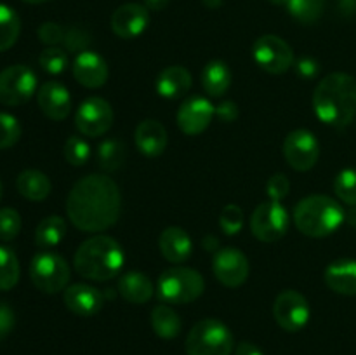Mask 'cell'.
<instances>
[{"label": "cell", "mask_w": 356, "mask_h": 355, "mask_svg": "<svg viewBox=\"0 0 356 355\" xmlns=\"http://www.w3.org/2000/svg\"><path fill=\"white\" fill-rule=\"evenodd\" d=\"M152 327L162 340H174L181 333V319L169 305H156L152 310Z\"/></svg>", "instance_id": "cell-28"}, {"label": "cell", "mask_w": 356, "mask_h": 355, "mask_svg": "<svg viewBox=\"0 0 356 355\" xmlns=\"http://www.w3.org/2000/svg\"><path fill=\"white\" fill-rule=\"evenodd\" d=\"M184 347L188 355H232L235 340L225 322L204 319L191 327Z\"/></svg>", "instance_id": "cell-6"}, {"label": "cell", "mask_w": 356, "mask_h": 355, "mask_svg": "<svg viewBox=\"0 0 356 355\" xmlns=\"http://www.w3.org/2000/svg\"><path fill=\"white\" fill-rule=\"evenodd\" d=\"M21 138V125L17 118L10 113L0 111V150L10 148Z\"/></svg>", "instance_id": "cell-36"}, {"label": "cell", "mask_w": 356, "mask_h": 355, "mask_svg": "<svg viewBox=\"0 0 356 355\" xmlns=\"http://www.w3.org/2000/svg\"><path fill=\"white\" fill-rule=\"evenodd\" d=\"M120 212V188L106 174H89L79 180L66 198L68 219L82 232H104L118 221Z\"/></svg>", "instance_id": "cell-1"}, {"label": "cell", "mask_w": 356, "mask_h": 355, "mask_svg": "<svg viewBox=\"0 0 356 355\" xmlns=\"http://www.w3.org/2000/svg\"><path fill=\"white\" fill-rule=\"evenodd\" d=\"M37 103L42 113L51 120H65L72 111V96L63 84L56 80L44 82L37 90Z\"/></svg>", "instance_id": "cell-18"}, {"label": "cell", "mask_w": 356, "mask_h": 355, "mask_svg": "<svg viewBox=\"0 0 356 355\" xmlns=\"http://www.w3.org/2000/svg\"><path fill=\"white\" fill-rule=\"evenodd\" d=\"M156 93L165 100H179L191 89V75L184 66H169L162 70L155 82Z\"/></svg>", "instance_id": "cell-23"}, {"label": "cell", "mask_w": 356, "mask_h": 355, "mask_svg": "<svg viewBox=\"0 0 356 355\" xmlns=\"http://www.w3.org/2000/svg\"><path fill=\"white\" fill-rule=\"evenodd\" d=\"M159 247L162 256L172 265H183L193 253L191 237L179 226H169L163 230L159 239Z\"/></svg>", "instance_id": "cell-20"}, {"label": "cell", "mask_w": 356, "mask_h": 355, "mask_svg": "<svg viewBox=\"0 0 356 355\" xmlns=\"http://www.w3.org/2000/svg\"><path fill=\"white\" fill-rule=\"evenodd\" d=\"M212 271L226 287H240L249 278L250 265L245 254L236 247H219L212 260Z\"/></svg>", "instance_id": "cell-14"}, {"label": "cell", "mask_w": 356, "mask_h": 355, "mask_svg": "<svg viewBox=\"0 0 356 355\" xmlns=\"http://www.w3.org/2000/svg\"><path fill=\"white\" fill-rule=\"evenodd\" d=\"M296 73L305 80H313L320 73V63L309 56H302L294 63Z\"/></svg>", "instance_id": "cell-42"}, {"label": "cell", "mask_w": 356, "mask_h": 355, "mask_svg": "<svg viewBox=\"0 0 356 355\" xmlns=\"http://www.w3.org/2000/svg\"><path fill=\"white\" fill-rule=\"evenodd\" d=\"M337 198L348 205H356V169H343L334 180Z\"/></svg>", "instance_id": "cell-33"}, {"label": "cell", "mask_w": 356, "mask_h": 355, "mask_svg": "<svg viewBox=\"0 0 356 355\" xmlns=\"http://www.w3.org/2000/svg\"><path fill=\"white\" fill-rule=\"evenodd\" d=\"M232 70L225 61H211L202 72V86L211 97H221L232 86Z\"/></svg>", "instance_id": "cell-26"}, {"label": "cell", "mask_w": 356, "mask_h": 355, "mask_svg": "<svg viewBox=\"0 0 356 355\" xmlns=\"http://www.w3.org/2000/svg\"><path fill=\"white\" fill-rule=\"evenodd\" d=\"M315 115L330 127L343 129L356 117V79L336 72L320 80L313 93Z\"/></svg>", "instance_id": "cell-2"}, {"label": "cell", "mask_w": 356, "mask_h": 355, "mask_svg": "<svg viewBox=\"0 0 356 355\" xmlns=\"http://www.w3.org/2000/svg\"><path fill=\"white\" fill-rule=\"evenodd\" d=\"M65 31L66 28H63L58 23H44L38 28V38H40L42 44H45L47 47H58L59 44H63L65 40Z\"/></svg>", "instance_id": "cell-41"}, {"label": "cell", "mask_w": 356, "mask_h": 355, "mask_svg": "<svg viewBox=\"0 0 356 355\" xmlns=\"http://www.w3.org/2000/svg\"><path fill=\"white\" fill-rule=\"evenodd\" d=\"M136 146L146 157H159L167 148V129L155 118H146L136 127Z\"/></svg>", "instance_id": "cell-21"}, {"label": "cell", "mask_w": 356, "mask_h": 355, "mask_svg": "<svg viewBox=\"0 0 356 355\" xmlns=\"http://www.w3.org/2000/svg\"><path fill=\"white\" fill-rule=\"evenodd\" d=\"M323 278L337 294L356 296V260H336L325 268Z\"/></svg>", "instance_id": "cell-22"}, {"label": "cell", "mask_w": 356, "mask_h": 355, "mask_svg": "<svg viewBox=\"0 0 356 355\" xmlns=\"http://www.w3.org/2000/svg\"><path fill=\"white\" fill-rule=\"evenodd\" d=\"M16 188L21 197L31 202H40L51 195L52 183L44 173L37 169H26L19 173L16 180Z\"/></svg>", "instance_id": "cell-25"}, {"label": "cell", "mask_w": 356, "mask_h": 355, "mask_svg": "<svg viewBox=\"0 0 356 355\" xmlns=\"http://www.w3.org/2000/svg\"><path fill=\"white\" fill-rule=\"evenodd\" d=\"M346 221L350 223V225L356 226V205H351L350 211L346 212Z\"/></svg>", "instance_id": "cell-48"}, {"label": "cell", "mask_w": 356, "mask_h": 355, "mask_svg": "<svg viewBox=\"0 0 356 355\" xmlns=\"http://www.w3.org/2000/svg\"><path fill=\"white\" fill-rule=\"evenodd\" d=\"M21 268L16 253L6 246H0V291H10L19 282Z\"/></svg>", "instance_id": "cell-32"}, {"label": "cell", "mask_w": 356, "mask_h": 355, "mask_svg": "<svg viewBox=\"0 0 356 355\" xmlns=\"http://www.w3.org/2000/svg\"><path fill=\"white\" fill-rule=\"evenodd\" d=\"M14 324H16L14 310L3 299H0V341H3L13 333Z\"/></svg>", "instance_id": "cell-43"}, {"label": "cell", "mask_w": 356, "mask_h": 355, "mask_svg": "<svg viewBox=\"0 0 356 355\" xmlns=\"http://www.w3.org/2000/svg\"><path fill=\"white\" fill-rule=\"evenodd\" d=\"M291 191V181L285 176L284 173H277L268 180L266 183V194L270 197V200L282 202Z\"/></svg>", "instance_id": "cell-40"}, {"label": "cell", "mask_w": 356, "mask_h": 355, "mask_svg": "<svg viewBox=\"0 0 356 355\" xmlns=\"http://www.w3.org/2000/svg\"><path fill=\"white\" fill-rule=\"evenodd\" d=\"M235 355H264L263 350L259 347H256L254 343H249V341H242V343L236 345Z\"/></svg>", "instance_id": "cell-45"}, {"label": "cell", "mask_w": 356, "mask_h": 355, "mask_svg": "<svg viewBox=\"0 0 356 355\" xmlns=\"http://www.w3.org/2000/svg\"><path fill=\"white\" fill-rule=\"evenodd\" d=\"M66 237V221L61 216H47L38 223L35 230V244L40 249L49 251L59 246Z\"/></svg>", "instance_id": "cell-27"}, {"label": "cell", "mask_w": 356, "mask_h": 355, "mask_svg": "<svg viewBox=\"0 0 356 355\" xmlns=\"http://www.w3.org/2000/svg\"><path fill=\"white\" fill-rule=\"evenodd\" d=\"M75 125L80 134L97 138L106 134L113 125V110L106 100L99 96L82 101L75 113Z\"/></svg>", "instance_id": "cell-13"}, {"label": "cell", "mask_w": 356, "mask_h": 355, "mask_svg": "<svg viewBox=\"0 0 356 355\" xmlns=\"http://www.w3.org/2000/svg\"><path fill=\"white\" fill-rule=\"evenodd\" d=\"M284 157L294 171L305 173L313 169L320 159L318 139L308 129H296L285 138Z\"/></svg>", "instance_id": "cell-11"}, {"label": "cell", "mask_w": 356, "mask_h": 355, "mask_svg": "<svg viewBox=\"0 0 356 355\" xmlns=\"http://www.w3.org/2000/svg\"><path fill=\"white\" fill-rule=\"evenodd\" d=\"M37 93V75L26 65L7 66L0 72V103L19 106Z\"/></svg>", "instance_id": "cell-9"}, {"label": "cell", "mask_w": 356, "mask_h": 355, "mask_svg": "<svg viewBox=\"0 0 356 355\" xmlns=\"http://www.w3.org/2000/svg\"><path fill=\"white\" fill-rule=\"evenodd\" d=\"M21 216L16 209L2 207L0 209V240L9 242L14 240L21 232Z\"/></svg>", "instance_id": "cell-38"}, {"label": "cell", "mask_w": 356, "mask_h": 355, "mask_svg": "<svg viewBox=\"0 0 356 355\" xmlns=\"http://www.w3.org/2000/svg\"><path fill=\"white\" fill-rule=\"evenodd\" d=\"M104 292L89 284H73L63 291L66 308L79 317H92L103 308Z\"/></svg>", "instance_id": "cell-19"}, {"label": "cell", "mask_w": 356, "mask_h": 355, "mask_svg": "<svg viewBox=\"0 0 356 355\" xmlns=\"http://www.w3.org/2000/svg\"><path fill=\"white\" fill-rule=\"evenodd\" d=\"M0 197H2V183H0Z\"/></svg>", "instance_id": "cell-52"}, {"label": "cell", "mask_w": 356, "mask_h": 355, "mask_svg": "<svg viewBox=\"0 0 356 355\" xmlns=\"http://www.w3.org/2000/svg\"><path fill=\"white\" fill-rule=\"evenodd\" d=\"M204 289L205 282L200 271L181 265L162 271L156 284L159 298L170 305H188L200 298Z\"/></svg>", "instance_id": "cell-5"}, {"label": "cell", "mask_w": 356, "mask_h": 355, "mask_svg": "<svg viewBox=\"0 0 356 355\" xmlns=\"http://www.w3.org/2000/svg\"><path fill=\"white\" fill-rule=\"evenodd\" d=\"M216 106L204 96H191L177 110V125L188 136H198L211 125Z\"/></svg>", "instance_id": "cell-15"}, {"label": "cell", "mask_w": 356, "mask_h": 355, "mask_svg": "<svg viewBox=\"0 0 356 355\" xmlns=\"http://www.w3.org/2000/svg\"><path fill=\"white\" fill-rule=\"evenodd\" d=\"M149 24V10L141 3H124L111 16V30L117 37L132 40L139 37Z\"/></svg>", "instance_id": "cell-16"}, {"label": "cell", "mask_w": 356, "mask_h": 355, "mask_svg": "<svg viewBox=\"0 0 356 355\" xmlns=\"http://www.w3.org/2000/svg\"><path fill=\"white\" fill-rule=\"evenodd\" d=\"M243 211L236 204H228L219 216V226L228 237L238 235L243 228Z\"/></svg>", "instance_id": "cell-37"}, {"label": "cell", "mask_w": 356, "mask_h": 355, "mask_svg": "<svg viewBox=\"0 0 356 355\" xmlns=\"http://www.w3.org/2000/svg\"><path fill=\"white\" fill-rule=\"evenodd\" d=\"M204 6H207L209 9H218V7L222 6V0H202Z\"/></svg>", "instance_id": "cell-49"}, {"label": "cell", "mask_w": 356, "mask_h": 355, "mask_svg": "<svg viewBox=\"0 0 356 355\" xmlns=\"http://www.w3.org/2000/svg\"><path fill=\"white\" fill-rule=\"evenodd\" d=\"M169 2L170 0H145V7L148 10H163Z\"/></svg>", "instance_id": "cell-46"}, {"label": "cell", "mask_w": 356, "mask_h": 355, "mask_svg": "<svg viewBox=\"0 0 356 355\" xmlns=\"http://www.w3.org/2000/svg\"><path fill=\"white\" fill-rule=\"evenodd\" d=\"M72 274L65 258L52 251H42L31 258L30 278L38 291L56 294L68 287Z\"/></svg>", "instance_id": "cell-7"}, {"label": "cell", "mask_w": 356, "mask_h": 355, "mask_svg": "<svg viewBox=\"0 0 356 355\" xmlns=\"http://www.w3.org/2000/svg\"><path fill=\"white\" fill-rule=\"evenodd\" d=\"M73 77L80 86L87 87V89H99L106 84L108 75H110V68L108 63L104 61L103 56H99L94 51H83L76 54L75 61H73Z\"/></svg>", "instance_id": "cell-17"}, {"label": "cell", "mask_w": 356, "mask_h": 355, "mask_svg": "<svg viewBox=\"0 0 356 355\" xmlns=\"http://www.w3.org/2000/svg\"><path fill=\"white\" fill-rule=\"evenodd\" d=\"M65 159L66 162L75 167H82L90 159V146L80 136H72L65 143Z\"/></svg>", "instance_id": "cell-35"}, {"label": "cell", "mask_w": 356, "mask_h": 355, "mask_svg": "<svg viewBox=\"0 0 356 355\" xmlns=\"http://www.w3.org/2000/svg\"><path fill=\"white\" fill-rule=\"evenodd\" d=\"M271 3H275V6H284L285 7V3H287V0H270Z\"/></svg>", "instance_id": "cell-50"}, {"label": "cell", "mask_w": 356, "mask_h": 355, "mask_svg": "<svg viewBox=\"0 0 356 355\" xmlns=\"http://www.w3.org/2000/svg\"><path fill=\"white\" fill-rule=\"evenodd\" d=\"M216 115L222 122H233L238 117V106L233 101H221V104L216 106Z\"/></svg>", "instance_id": "cell-44"}, {"label": "cell", "mask_w": 356, "mask_h": 355, "mask_svg": "<svg viewBox=\"0 0 356 355\" xmlns=\"http://www.w3.org/2000/svg\"><path fill=\"white\" fill-rule=\"evenodd\" d=\"M118 292L132 305H145L152 299L155 287L152 278L143 271H127L118 278Z\"/></svg>", "instance_id": "cell-24"}, {"label": "cell", "mask_w": 356, "mask_h": 355, "mask_svg": "<svg viewBox=\"0 0 356 355\" xmlns=\"http://www.w3.org/2000/svg\"><path fill=\"white\" fill-rule=\"evenodd\" d=\"M125 253L110 235H94L83 240L73 256L76 274L94 282H106L124 268Z\"/></svg>", "instance_id": "cell-3"}, {"label": "cell", "mask_w": 356, "mask_h": 355, "mask_svg": "<svg viewBox=\"0 0 356 355\" xmlns=\"http://www.w3.org/2000/svg\"><path fill=\"white\" fill-rule=\"evenodd\" d=\"M38 63L44 72L51 73V75H59L68 66V54L61 47H47L38 56Z\"/></svg>", "instance_id": "cell-34"}, {"label": "cell", "mask_w": 356, "mask_h": 355, "mask_svg": "<svg viewBox=\"0 0 356 355\" xmlns=\"http://www.w3.org/2000/svg\"><path fill=\"white\" fill-rule=\"evenodd\" d=\"M204 247L207 251H219L218 247H219V242H218V239H216V237H205L204 239Z\"/></svg>", "instance_id": "cell-47"}, {"label": "cell", "mask_w": 356, "mask_h": 355, "mask_svg": "<svg viewBox=\"0 0 356 355\" xmlns=\"http://www.w3.org/2000/svg\"><path fill=\"white\" fill-rule=\"evenodd\" d=\"M21 33V19L13 7L0 3V52L7 51L17 42Z\"/></svg>", "instance_id": "cell-29"}, {"label": "cell", "mask_w": 356, "mask_h": 355, "mask_svg": "<svg viewBox=\"0 0 356 355\" xmlns=\"http://www.w3.org/2000/svg\"><path fill=\"white\" fill-rule=\"evenodd\" d=\"M312 310L309 303L301 292L294 289L282 291L273 303V317L278 326L287 333H298L308 324Z\"/></svg>", "instance_id": "cell-12"}, {"label": "cell", "mask_w": 356, "mask_h": 355, "mask_svg": "<svg viewBox=\"0 0 356 355\" xmlns=\"http://www.w3.org/2000/svg\"><path fill=\"white\" fill-rule=\"evenodd\" d=\"M285 9L301 24H313L322 17L325 0H287Z\"/></svg>", "instance_id": "cell-31"}, {"label": "cell", "mask_w": 356, "mask_h": 355, "mask_svg": "<svg viewBox=\"0 0 356 355\" xmlns=\"http://www.w3.org/2000/svg\"><path fill=\"white\" fill-rule=\"evenodd\" d=\"M254 61L271 75H282L294 66V51L277 35H263L252 45Z\"/></svg>", "instance_id": "cell-10"}, {"label": "cell", "mask_w": 356, "mask_h": 355, "mask_svg": "<svg viewBox=\"0 0 356 355\" xmlns=\"http://www.w3.org/2000/svg\"><path fill=\"white\" fill-rule=\"evenodd\" d=\"M125 143L120 139H104L97 148V164L103 171H117L124 166L125 162Z\"/></svg>", "instance_id": "cell-30"}, {"label": "cell", "mask_w": 356, "mask_h": 355, "mask_svg": "<svg viewBox=\"0 0 356 355\" xmlns=\"http://www.w3.org/2000/svg\"><path fill=\"white\" fill-rule=\"evenodd\" d=\"M292 218L302 235L323 239L346 221V211L329 195H309L296 204Z\"/></svg>", "instance_id": "cell-4"}, {"label": "cell", "mask_w": 356, "mask_h": 355, "mask_svg": "<svg viewBox=\"0 0 356 355\" xmlns=\"http://www.w3.org/2000/svg\"><path fill=\"white\" fill-rule=\"evenodd\" d=\"M89 44H90V33L86 30V28L79 26V24L66 28L65 40H63V45H65L66 51L80 54V52L87 51Z\"/></svg>", "instance_id": "cell-39"}, {"label": "cell", "mask_w": 356, "mask_h": 355, "mask_svg": "<svg viewBox=\"0 0 356 355\" xmlns=\"http://www.w3.org/2000/svg\"><path fill=\"white\" fill-rule=\"evenodd\" d=\"M291 226V216L282 202L270 200L257 205L250 218V232L261 242H277L284 239Z\"/></svg>", "instance_id": "cell-8"}, {"label": "cell", "mask_w": 356, "mask_h": 355, "mask_svg": "<svg viewBox=\"0 0 356 355\" xmlns=\"http://www.w3.org/2000/svg\"><path fill=\"white\" fill-rule=\"evenodd\" d=\"M23 2H26V3H45V2H49V0H23Z\"/></svg>", "instance_id": "cell-51"}]
</instances>
